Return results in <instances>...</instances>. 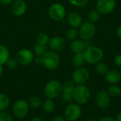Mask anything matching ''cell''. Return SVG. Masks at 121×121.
Returning a JSON list of instances; mask_svg holds the SVG:
<instances>
[{
    "label": "cell",
    "instance_id": "obj_1",
    "mask_svg": "<svg viewBox=\"0 0 121 121\" xmlns=\"http://www.w3.org/2000/svg\"><path fill=\"white\" fill-rule=\"evenodd\" d=\"M82 54L85 62L89 65H96V63L101 62L104 57L103 50L94 45L88 46Z\"/></svg>",
    "mask_w": 121,
    "mask_h": 121
},
{
    "label": "cell",
    "instance_id": "obj_2",
    "mask_svg": "<svg viewBox=\"0 0 121 121\" xmlns=\"http://www.w3.org/2000/svg\"><path fill=\"white\" fill-rule=\"evenodd\" d=\"M62 91V83L56 79H52L49 81L45 86L43 92L47 99H55L61 96Z\"/></svg>",
    "mask_w": 121,
    "mask_h": 121
},
{
    "label": "cell",
    "instance_id": "obj_33",
    "mask_svg": "<svg viewBox=\"0 0 121 121\" xmlns=\"http://www.w3.org/2000/svg\"><path fill=\"white\" fill-rule=\"evenodd\" d=\"M114 62H115L116 65H117L118 67H121V54L118 55H116L115 57Z\"/></svg>",
    "mask_w": 121,
    "mask_h": 121
},
{
    "label": "cell",
    "instance_id": "obj_29",
    "mask_svg": "<svg viewBox=\"0 0 121 121\" xmlns=\"http://www.w3.org/2000/svg\"><path fill=\"white\" fill-rule=\"evenodd\" d=\"M78 31L77 30V28H70L69 29H68V30L66 33V38L67 40L72 41L75 39H77V37L78 36Z\"/></svg>",
    "mask_w": 121,
    "mask_h": 121
},
{
    "label": "cell",
    "instance_id": "obj_13",
    "mask_svg": "<svg viewBox=\"0 0 121 121\" xmlns=\"http://www.w3.org/2000/svg\"><path fill=\"white\" fill-rule=\"evenodd\" d=\"M96 104L100 108H107L111 104V96L107 91H100L96 95Z\"/></svg>",
    "mask_w": 121,
    "mask_h": 121
},
{
    "label": "cell",
    "instance_id": "obj_24",
    "mask_svg": "<svg viewBox=\"0 0 121 121\" xmlns=\"http://www.w3.org/2000/svg\"><path fill=\"white\" fill-rule=\"evenodd\" d=\"M107 92L111 97L117 98L121 95V89L118 84H113L108 88Z\"/></svg>",
    "mask_w": 121,
    "mask_h": 121
},
{
    "label": "cell",
    "instance_id": "obj_17",
    "mask_svg": "<svg viewBox=\"0 0 121 121\" xmlns=\"http://www.w3.org/2000/svg\"><path fill=\"white\" fill-rule=\"evenodd\" d=\"M105 78L107 82L110 84H118L121 81V74L116 69H108L105 74Z\"/></svg>",
    "mask_w": 121,
    "mask_h": 121
},
{
    "label": "cell",
    "instance_id": "obj_4",
    "mask_svg": "<svg viewBox=\"0 0 121 121\" xmlns=\"http://www.w3.org/2000/svg\"><path fill=\"white\" fill-rule=\"evenodd\" d=\"M43 65L48 70H55L58 68L60 64V57L57 52L48 51L43 56Z\"/></svg>",
    "mask_w": 121,
    "mask_h": 121
},
{
    "label": "cell",
    "instance_id": "obj_9",
    "mask_svg": "<svg viewBox=\"0 0 121 121\" xmlns=\"http://www.w3.org/2000/svg\"><path fill=\"white\" fill-rule=\"evenodd\" d=\"M48 13L53 21H60L65 17L66 9L62 4L60 3H55L50 6Z\"/></svg>",
    "mask_w": 121,
    "mask_h": 121
},
{
    "label": "cell",
    "instance_id": "obj_42",
    "mask_svg": "<svg viewBox=\"0 0 121 121\" xmlns=\"http://www.w3.org/2000/svg\"><path fill=\"white\" fill-rule=\"evenodd\" d=\"M86 121H96L94 119H91V118H90V119H88V120H86Z\"/></svg>",
    "mask_w": 121,
    "mask_h": 121
},
{
    "label": "cell",
    "instance_id": "obj_5",
    "mask_svg": "<svg viewBox=\"0 0 121 121\" xmlns=\"http://www.w3.org/2000/svg\"><path fill=\"white\" fill-rule=\"evenodd\" d=\"M29 105L27 101L24 99H18L14 102L12 106V112L13 116L19 119L24 118L29 112Z\"/></svg>",
    "mask_w": 121,
    "mask_h": 121
},
{
    "label": "cell",
    "instance_id": "obj_26",
    "mask_svg": "<svg viewBox=\"0 0 121 121\" xmlns=\"http://www.w3.org/2000/svg\"><path fill=\"white\" fill-rule=\"evenodd\" d=\"M48 51L47 45H43L36 43V44L34 45V52L35 53L36 56H43Z\"/></svg>",
    "mask_w": 121,
    "mask_h": 121
},
{
    "label": "cell",
    "instance_id": "obj_31",
    "mask_svg": "<svg viewBox=\"0 0 121 121\" xmlns=\"http://www.w3.org/2000/svg\"><path fill=\"white\" fill-rule=\"evenodd\" d=\"M88 1L89 0H69V2L76 7L85 6L87 4Z\"/></svg>",
    "mask_w": 121,
    "mask_h": 121
},
{
    "label": "cell",
    "instance_id": "obj_25",
    "mask_svg": "<svg viewBox=\"0 0 121 121\" xmlns=\"http://www.w3.org/2000/svg\"><path fill=\"white\" fill-rule=\"evenodd\" d=\"M100 16L101 13L96 9H93L89 12L87 15V19L89 22L94 24L95 23L99 21V20L100 19Z\"/></svg>",
    "mask_w": 121,
    "mask_h": 121
},
{
    "label": "cell",
    "instance_id": "obj_28",
    "mask_svg": "<svg viewBox=\"0 0 121 121\" xmlns=\"http://www.w3.org/2000/svg\"><path fill=\"white\" fill-rule=\"evenodd\" d=\"M50 39V37L45 33H40L36 37V43L43 45H48Z\"/></svg>",
    "mask_w": 121,
    "mask_h": 121
},
{
    "label": "cell",
    "instance_id": "obj_8",
    "mask_svg": "<svg viewBox=\"0 0 121 121\" xmlns=\"http://www.w3.org/2000/svg\"><path fill=\"white\" fill-rule=\"evenodd\" d=\"M79 34L82 40L89 41L95 36L96 34V27L94 24L89 21L83 23L79 27Z\"/></svg>",
    "mask_w": 121,
    "mask_h": 121
},
{
    "label": "cell",
    "instance_id": "obj_12",
    "mask_svg": "<svg viewBox=\"0 0 121 121\" xmlns=\"http://www.w3.org/2000/svg\"><path fill=\"white\" fill-rule=\"evenodd\" d=\"M75 87V84L72 80L67 81L62 84V91L61 94L62 99L66 103H70L73 101V91Z\"/></svg>",
    "mask_w": 121,
    "mask_h": 121
},
{
    "label": "cell",
    "instance_id": "obj_34",
    "mask_svg": "<svg viewBox=\"0 0 121 121\" xmlns=\"http://www.w3.org/2000/svg\"><path fill=\"white\" fill-rule=\"evenodd\" d=\"M98 121H116V119L111 116H103Z\"/></svg>",
    "mask_w": 121,
    "mask_h": 121
},
{
    "label": "cell",
    "instance_id": "obj_3",
    "mask_svg": "<svg viewBox=\"0 0 121 121\" xmlns=\"http://www.w3.org/2000/svg\"><path fill=\"white\" fill-rule=\"evenodd\" d=\"M91 97L89 89L84 84L76 85L73 91V100L79 105L86 104Z\"/></svg>",
    "mask_w": 121,
    "mask_h": 121
},
{
    "label": "cell",
    "instance_id": "obj_37",
    "mask_svg": "<svg viewBox=\"0 0 121 121\" xmlns=\"http://www.w3.org/2000/svg\"><path fill=\"white\" fill-rule=\"evenodd\" d=\"M13 0H0V4H4V5H6V4H11V2Z\"/></svg>",
    "mask_w": 121,
    "mask_h": 121
},
{
    "label": "cell",
    "instance_id": "obj_41",
    "mask_svg": "<svg viewBox=\"0 0 121 121\" xmlns=\"http://www.w3.org/2000/svg\"><path fill=\"white\" fill-rule=\"evenodd\" d=\"M2 73H3V67H2V65H0V76L2 74Z\"/></svg>",
    "mask_w": 121,
    "mask_h": 121
},
{
    "label": "cell",
    "instance_id": "obj_6",
    "mask_svg": "<svg viewBox=\"0 0 121 121\" xmlns=\"http://www.w3.org/2000/svg\"><path fill=\"white\" fill-rule=\"evenodd\" d=\"M89 78L90 72L87 68L84 67L77 68L72 73V82L76 85L84 84L89 80Z\"/></svg>",
    "mask_w": 121,
    "mask_h": 121
},
{
    "label": "cell",
    "instance_id": "obj_32",
    "mask_svg": "<svg viewBox=\"0 0 121 121\" xmlns=\"http://www.w3.org/2000/svg\"><path fill=\"white\" fill-rule=\"evenodd\" d=\"M0 121H13V118L10 113H9L6 111H2V112H0Z\"/></svg>",
    "mask_w": 121,
    "mask_h": 121
},
{
    "label": "cell",
    "instance_id": "obj_15",
    "mask_svg": "<svg viewBox=\"0 0 121 121\" xmlns=\"http://www.w3.org/2000/svg\"><path fill=\"white\" fill-rule=\"evenodd\" d=\"M27 9V5L23 0H14L11 2V11L16 16H23Z\"/></svg>",
    "mask_w": 121,
    "mask_h": 121
},
{
    "label": "cell",
    "instance_id": "obj_18",
    "mask_svg": "<svg viewBox=\"0 0 121 121\" xmlns=\"http://www.w3.org/2000/svg\"><path fill=\"white\" fill-rule=\"evenodd\" d=\"M67 21L69 24L71 26V27L74 28H79L83 23L81 15L76 11H72L69 13L67 17Z\"/></svg>",
    "mask_w": 121,
    "mask_h": 121
},
{
    "label": "cell",
    "instance_id": "obj_43",
    "mask_svg": "<svg viewBox=\"0 0 121 121\" xmlns=\"http://www.w3.org/2000/svg\"><path fill=\"white\" fill-rule=\"evenodd\" d=\"M120 72H121V71H120Z\"/></svg>",
    "mask_w": 121,
    "mask_h": 121
},
{
    "label": "cell",
    "instance_id": "obj_10",
    "mask_svg": "<svg viewBox=\"0 0 121 121\" xmlns=\"http://www.w3.org/2000/svg\"><path fill=\"white\" fill-rule=\"evenodd\" d=\"M16 59L18 65L27 66L34 60V55L30 50L23 48L17 52Z\"/></svg>",
    "mask_w": 121,
    "mask_h": 121
},
{
    "label": "cell",
    "instance_id": "obj_38",
    "mask_svg": "<svg viewBox=\"0 0 121 121\" xmlns=\"http://www.w3.org/2000/svg\"><path fill=\"white\" fill-rule=\"evenodd\" d=\"M116 35L118 36V38L121 40V26H120L118 29H117V31H116Z\"/></svg>",
    "mask_w": 121,
    "mask_h": 121
},
{
    "label": "cell",
    "instance_id": "obj_14",
    "mask_svg": "<svg viewBox=\"0 0 121 121\" xmlns=\"http://www.w3.org/2000/svg\"><path fill=\"white\" fill-rule=\"evenodd\" d=\"M48 45L52 51L59 52L65 49L66 46V41L60 36H55L50 39Z\"/></svg>",
    "mask_w": 121,
    "mask_h": 121
},
{
    "label": "cell",
    "instance_id": "obj_39",
    "mask_svg": "<svg viewBox=\"0 0 121 121\" xmlns=\"http://www.w3.org/2000/svg\"><path fill=\"white\" fill-rule=\"evenodd\" d=\"M115 119H116V121H121V112H119L116 115Z\"/></svg>",
    "mask_w": 121,
    "mask_h": 121
},
{
    "label": "cell",
    "instance_id": "obj_27",
    "mask_svg": "<svg viewBox=\"0 0 121 121\" xmlns=\"http://www.w3.org/2000/svg\"><path fill=\"white\" fill-rule=\"evenodd\" d=\"M95 69L98 74H101V75H105L107 73V72L108 71V67L105 63H104L102 62H99L96 64Z\"/></svg>",
    "mask_w": 121,
    "mask_h": 121
},
{
    "label": "cell",
    "instance_id": "obj_36",
    "mask_svg": "<svg viewBox=\"0 0 121 121\" xmlns=\"http://www.w3.org/2000/svg\"><path fill=\"white\" fill-rule=\"evenodd\" d=\"M52 121H65V118H64V117L58 116H55V117H54V118H52Z\"/></svg>",
    "mask_w": 121,
    "mask_h": 121
},
{
    "label": "cell",
    "instance_id": "obj_7",
    "mask_svg": "<svg viewBox=\"0 0 121 121\" xmlns=\"http://www.w3.org/2000/svg\"><path fill=\"white\" fill-rule=\"evenodd\" d=\"M82 113L80 105L77 104H69L64 112V118L67 121H77Z\"/></svg>",
    "mask_w": 121,
    "mask_h": 121
},
{
    "label": "cell",
    "instance_id": "obj_20",
    "mask_svg": "<svg viewBox=\"0 0 121 121\" xmlns=\"http://www.w3.org/2000/svg\"><path fill=\"white\" fill-rule=\"evenodd\" d=\"M9 57L10 54L8 48L5 45L0 44V65H5Z\"/></svg>",
    "mask_w": 121,
    "mask_h": 121
},
{
    "label": "cell",
    "instance_id": "obj_16",
    "mask_svg": "<svg viewBox=\"0 0 121 121\" xmlns=\"http://www.w3.org/2000/svg\"><path fill=\"white\" fill-rule=\"evenodd\" d=\"M88 41H85L82 39H75L70 43V50L74 53H83L85 49L89 46L87 43Z\"/></svg>",
    "mask_w": 121,
    "mask_h": 121
},
{
    "label": "cell",
    "instance_id": "obj_23",
    "mask_svg": "<svg viewBox=\"0 0 121 121\" xmlns=\"http://www.w3.org/2000/svg\"><path fill=\"white\" fill-rule=\"evenodd\" d=\"M28 103L30 107H32L33 108H38L41 107L43 101L42 99L37 96H32L28 99Z\"/></svg>",
    "mask_w": 121,
    "mask_h": 121
},
{
    "label": "cell",
    "instance_id": "obj_11",
    "mask_svg": "<svg viewBox=\"0 0 121 121\" xmlns=\"http://www.w3.org/2000/svg\"><path fill=\"white\" fill-rule=\"evenodd\" d=\"M116 6V0H97L96 10L101 14H109Z\"/></svg>",
    "mask_w": 121,
    "mask_h": 121
},
{
    "label": "cell",
    "instance_id": "obj_40",
    "mask_svg": "<svg viewBox=\"0 0 121 121\" xmlns=\"http://www.w3.org/2000/svg\"><path fill=\"white\" fill-rule=\"evenodd\" d=\"M30 121H45L43 118H39V117H35L33 118H32Z\"/></svg>",
    "mask_w": 121,
    "mask_h": 121
},
{
    "label": "cell",
    "instance_id": "obj_30",
    "mask_svg": "<svg viewBox=\"0 0 121 121\" xmlns=\"http://www.w3.org/2000/svg\"><path fill=\"white\" fill-rule=\"evenodd\" d=\"M5 65L9 69H15L17 68L18 63L16 57H9Z\"/></svg>",
    "mask_w": 121,
    "mask_h": 121
},
{
    "label": "cell",
    "instance_id": "obj_19",
    "mask_svg": "<svg viewBox=\"0 0 121 121\" xmlns=\"http://www.w3.org/2000/svg\"><path fill=\"white\" fill-rule=\"evenodd\" d=\"M41 107H42L44 112L48 113H52L55 111V104L52 99H46L45 101H43Z\"/></svg>",
    "mask_w": 121,
    "mask_h": 121
},
{
    "label": "cell",
    "instance_id": "obj_21",
    "mask_svg": "<svg viewBox=\"0 0 121 121\" xmlns=\"http://www.w3.org/2000/svg\"><path fill=\"white\" fill-rule=\"evenodd\" d=\"M10 105L9 97L3 93L0 94V112L5 111Z\"/></svg>",
    "mask_w": 121,
    "mask_h": 121
},
{
    "label": "cell",
    "instance_id": "obj_22",
    "mask_svg": "<svg viewBox=\"0 0 121 121\" xmlns=\"http://www.w3.org/2000/svg\"><path fill=\"white\" fill-rule=\"evenodd\" d=\"M72 65L76 67V68H79L81 67H83L84 63L85 62L84 61V58L83 56L82 53H77L74 54V55L72 57Z\"/></svg>",
    "mask_w": 121,
    "mask_h": 121
},
{
    "label": "cell",
    "instance_id": "obj_35",
    "mask_svg": "<svg viewBox=\"0 0 121 121\" xmlns=\"http://www.w3.org/2000/svg\"><path fill=\"white\" fill-rule=\"evenodd\" d=\"M33 61L37 65H42L43 64V57H42V56H36L35 57H34Z\"/></svg>",
    "mask_w": 121,
    "mask_h": 121
}]
</instances>
